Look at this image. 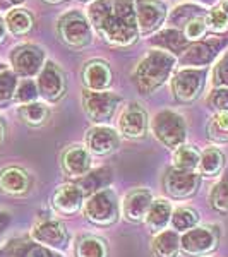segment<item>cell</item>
Masks as SVG:
<instances>
[{
	"label": "cell",
	"mask_w": 228,
	"mask_h": 257,
	"mask_svg": "<svg viewBox=\"0 0 228 257\" xmlns=\"http://www.w3.org/2000/svg\"><path fill=\"white\" fill-rule=\"evenodd\" d=\"M86 18L96 35L113 47H129L139 38L134 0H93Z\"/></svg>",
	"instance_id": "obj_1"
},
{
	"label": "cell",
	"mask_w": 228,
	"mask_h": 257,
	"mask_svg": "<svg viewBox=\"0 0 228 257\" xmlns=\"http://www.w3.org/2000/svg\"><path fill=\"white\" fill-rule=\"evenodd\" d=\"M175 67H177L175 55L165 52V50L153 48L141 59L138 67L134 70L132 79H134L136 86H138L141 93L151 94L170 79V76H172Z\"/></svg>",
	"instance_id": "obj_2"
},
{
	"label": "cell",
	"mask_w": 228,
	"mask_h": 257,
	"mask_svg": "<svg viewBox=\"0 0 228 257\" xmlns=\"http://www.w3.org/2000/svg\"><path fill=\"white\" fill-rule=\"evenodd\" d=\"M151 131L155 138L170 149H177L187 139V123L180 113L173 110L156 113L151 122Z\"/></svg>",
	"instance_id": "obj_3"
},
{
	"label": "cell",
	"mask_w": 228,
	"mask_h": 257,
	"mask_svg": "<svg viewBox=\"0 0 228 257\" xmlns=\"http://www.w3.org/2000/svg\"><path fill=\"white\" fill-rule=\"evenodd\" d=\"M59 38L70 48H84L93 41V28L88 18L77 11H69L57 21Z\"/></svg>",
	"instance_id": "obj_4"
},
{
	"label": "cell",
	"mask_w": 228,
	"mask_h": 257,
	"mask_svg": "<svg viewBox=\"0 0 228 257\" xmlns=\"http://www.w3.org/2000/svg\"><path fill=\"white\" fill-rule=\"evenodd\" d=\"M119 201L111 189L89 196L84 204V216L98 226H110L119 219Z\"/></svg>",
	"instance_id": "obj_5"
},
{
	"label": "cell",
	"mask_w": 228,
	"mask_h": 257,
	"mask_svg": "<svg viewBox=\"0 0 228 257\" xmlns=\"http://www.w3.org/2000/svg\"><path fill=\"white\" fill-rule=\"evenodd\" d=\"M122 98L111 91H82V110L94 123H105L113 117Z\"/></svg>",
	"instance_id": "obj_6"
},
{
	"label": "cell",
	"mask_w": 228,
	"mask_h": 257,
	"mask_svg": "<svg viewBox=\"0 0 228 257\" xmlns=\"http://www.w3.org/2000/svg\"><path fill=\"white\" fill-rule=\"evenodd\" d=\"M206 82V69L184 67L172 77V93L179 103H192L199 98Z\"/></svg>",
	"instance_id": "obj_7"
},
{
	"label": "cell",
	"mask_w": 228,
	"mask_h": 257,
	"mask_svg": "<svg viewBox=\"0 0 228 257\" xmlns=\"http://www.w3.org/2000/svg\"><path fill=\"white\" fill-rule=\"evenodd\" d=\"M12 72L23 79H31L33 76L40 74L45 64V52L43 48L33 43L19 45L11 53Z\"/></svg>",
	"instance_id": "obj_8"
},
{
	"label": "cell",
	"mask_w": 228,
	"mask_h": 257,
	"mask_svg": "<svg viewBox=\"0 0 228 257\" xmlns=\"http://www.w3.org/2000/svg\"><path fill=\"white\" fill-rule=\"evenodd\" d=\"M218 228L194 226L180 238V250L189 257H204L218 247Z\"/></svg>",
	"instance_id": "obj_9"
},
{
	"label": "cell",
	"mask_w": 228,
	"mask_h": 257,
	"mask_svg": "<svg viewBox=\"0 0 228 257\" xmlns=\"http://www.w3.org/2000/svg\"><path fill=\"white\" fill-rule=\"evenodd\" d=\"M226 41L219 36H213L208 40H201L192 43L187 47L184 53L180 55V64L184 67H194V69H204L206 65H209L211 62L218 57V53L221 52Z\"/></svg>",
	"instance_id": "obj_10"
},
{
	"label": "cell",
	"mask_w": 228,
	"mask_h": 257,
	"mask_svg": "<svg viewBox=\"0 0 228 257\" xmlns=\"http://www.w3.org/2000/svg\"><path fill=\"white\" fill-rule=\"evenodd\" d=\"M134 4L139 35L146 36L158 31L168 16L165 2H160V0H134Z\"/></svg>",
	"instance_id": "obj_11"
},
{
	"label": "cell",
	"mask_w": 228,
	"mask_h": 257,
	"mask_svg": "<svg viewBox=\"0 0 228 257\" xmlns=\"http://www.w3.org/2000/svg\"><path fill=\"white\" fill-rule=\"evenodd\" d=\"M36 86H38V93L45 101H59L65 93V74L55 62L48 60L43 64L38 79H36Z\"/></svg>",
	"instance_id": "obj_12"
},
{
	"label": "cell",
	"mask_w": 228,
	"mask_h": 257,
	"mask_svg": "<svg viewBox=\"0 0 228 257\" xmlns=\"http://www.w3.org/2000/svg\"><path fill=\"white\" fill-rule=\"evenodd\" d=\"M33 238L41 245L48 248H57V250H65L69 245V230L59 219H41V221L33 228Z\"/></svg>",
	"instance_id": "obj_13"
},
{
	"label": "cell",
	"mask_w": 228,
	"mask_h": 257,
	"mask_svg": "<svg viewBox=\"0 0 228 257\" xmlns=\"http://www.w3.org/2000/svg\"><path fill=\"white\" fill-rule=\"evenodd\" d=\"M199 184H201V175L196 172H182L177 168H170L163 177L165 192L175 199L194 196L197 192Z\"/></svg>",
	"instance_id": "obj_14"
},
{
	"label": "cell",
	"mask_w": 228,
	"mask_h": 257,
	"mask_svg": "<svg viewBox=\"0 0 228 257\" xmlns=\"http://www.w3.org/2000/svg\"><path fill=\"white\" fill-rule=\"evenodd\" d=\"M119 131L129 139H143L148 132V113L139 103H129L119 117Z\"/></svg>",
	"instance_id": "obj_15"
},
{
	"label": "cell",
	"mask_w": 228,
	"mask_h": 257,
	"mask_svg": "<svg viewBox=\"0 0 228 257\" xmlns=\"http://www.w3.org/2000/svg\"><path fill=\"white\" fill-rule=\"evenodd\" d=\"M119 144L117 131L108 125H94L86 132V149L93 155H110L119 148Z\"/></svg>",
	"instance_id": "obj_16"
},
{
	"label": "cell",
	"mask_w": 228,
	"mask_h": 257,
	"mask_svg": "<svg viewBox=\"0 0 228 257\" xmlns=\"http://www.w3.org/2000/svg\"><path fill=\"white\" fill-rule=\"evenodd\" d=\"M153 202V194L146 189H136L131 190L122 202V213L127 221L141 223L146 219L149 206Z\"/></svg>",
	"instance_id": "obj_17"
},
{
	"label": "cell",
	"mask_w": 228,
	"mask_h": 257,
	"mask_svg": "<svg viewBox=\"0 0 228 257\" xmlns=\"http://www.w3.org/2000/svg\"><path fill=\"white\" fill-rule=\"evenodd\" d=\"M0 257H60L52 248L28 238H12L0 247Z\"/></svg>",
	"instance_id": "obj_18"
},
{
	"label": "cell",
	"mask_w": 228,
	"mask_h": 257,
	"mask_svg": "<svg viewBox=\"0 0 228 257\" xmlns=\"http://www.w3.org/2000/svg\"><path fill=\"white\" fill-rule=\"evenodd\" d=\"M82 201H84V194L74 184L59 185L52 197L53 208L59 211L60 214H65V216L77 213L82 206Z\"/></svg>",
	"instance_id": "obj_19"
},
{
	"label": "cell",
	"mask_w": 228,
	"mask_h": 257,
	"mask_svg": "<svg viewBox=\"0 0 228 257\" xmlns=\"http://www.w3.org/2000/svg\"><path fill=\"white\" fill-rule=\"evenodd\" d=\"M62 168L67 173V177H84L91 170V153L86 148L79 146V144L67 148L64 155H62Z\"/></svg>",
	"instance_id": "obj_20"
},
{
	"label": "cell",
	"mask_w": 228,
	"mask_h": 257,
	"mask_svg": "<svg viewBox=\"0 0 228 257\" xmlns=\"http://www.w3.org/2000/svg\"><path fill=\"white\" fill-rule=\"evenodd\" d=\"M82 82L89 91H106L111 84L110 65L103 60H91L82 69Z\"/></svg>",
	"instance_id": "obj_21"
},
{
	"label": "cell",
	"mask_w": 228,
	"mask_h": 257,
	"mask_svg": "<svg viewBox=\"0 0 228 257\" xmlns=\"http://www.w3.org/2000/svg\"><path fill=\"white\" fill-rule=\"evenodd\" d=\"M31 187L30 173L24 168L9 167L0 172V190L9 196H24Z\"/></svg>",
	"instance_id": "obj_22"
},
{
	"label": "cell",
	"mask_w": 228,
	"mask_h": 257,
	"mask_svg": "<svg viewBox=\"0 0 228 257\" xmlns=\"http://www.w3.org/2000/svg\"><path fill=\"white\" fill-rule=\"evenodd\" d=\"M149 43L158 50H165V52L172 53V55H182L187 50L189 41L185 40L184 33L180 30H161L149 38Z\"/></svg>",
	"instance_id": "obj_23"
},
{
	"label": "cell",
	"mask_w": 228,
	"mask_h": 257,
	"mask_svg": "<svg viewBox=\"0 0 228 257\" xmlns=\"http://www.w3.org/2000/svg\"><path fill=\"white\" fill-rule=\"evenodd\" d=\"M172 213H173V208L167 199H153L144 221H146L149 230L155 231V233H160V231H163L165 226L170 223Z\"/></svg>",
	"instance_id": "obj_24"
},
{
	"label": "cell",
	"mask_w": 228,
	"mask_h": 257,
	"mask_svg": "<svg viewBox=\"0 0 228 257\" xmlns=\"http://www.w3.org/2000/svg\"><path fill=\"white\" fill-rule=\"evenodd\" d=\"M111 182V170L110 168H98L89 170L84 177L77 178V187L86 196H93V194L99 192V190L106 189Z\"/></svg>",
	"instance_id": "obj_25"
},
{
	"label": "cell",
	"mask_w": 228,
	"mask_h": 257,
	"mask_svg": "<svg viewBox=\"0 0 228 257\" xmlns=\"http://www.w3.org/2000/svg\"><path fill=\"white\" fill-rule=\"evenodd\" d=\"M153 255L155 257H177L180 252V238L177 231H160L153 240Z\"/></svg>",
	"instance_id": "obj_26"
},
{
	"label": "cell",
	"mask_w": 228,
	"mask_h": 257,
	"mask_svg": "<svg viewBox=\"0 0 228 257\" xmlns=\"http://www.w3.org/2000/svg\"><path fill=\"white\" fill-rule=\"evenodd\" d=\"M223 165H225V156L219 151L218 148H206L201 153V158H199V175L206 177H214L221 172Z\"/></svg>",
	"instance_id": "obj_27"
},
{
	"label": "cell",
	"mask_w": 228,
	"mask_h": 257,
	"mask_svg": "<svg viewBox=\"0 0 228 257\" xmlns=\"http://www.w3.org/2000/svg\"><path fill=\"white\" fill-rule=\"evenodd\" d=\"M199 158H201V153L196 148L182 144L173 151V168L182 172H194L199 167Z\"/></svg>",
	"instance_id": "obj_28"
},
{
	"label": "cell",
	"mask_w": 228,
	"mask_h": 257,
	"mask_svg": "<svg viewBox=\"0 0 228 257\" xmlns=\"http://www.w3.org/2000/svg\"><path fill=\"white\" fill-rule=\"evenodd\" d=\"M18 113L28 125L40 127L47 122V118L50 115V108L47 106V103L33 101V103H28V105H21L18 108Z\"/></svg>",
	"instance_id": "obj_29"
},
{
	"label": "cell",
	"mask_w": 228,
	"mask_h": 257,
	"mask_svg": "<svg viewBox=\"0 0 228 257\" xmlns=\"http://www.w3.org/2000/svg\"><path fill=\"white\" fill-rule=\"evenodd\" d=\"M6 28L14 36L26 35L33 28V16L24 9H12L6 16Z\"/></svg>",
	"instance_id": "obj_30"
},
{
	"label": "cell",
	"mask_w": 228,
	"mask_h": 257,
	"mask_svg": "<svg viewBox=\"0 0 228 257\" xmlns=\"http://www.w3.org/2000/svg\"><path fill=\"white\" fill-rule=\"evenodd\" d=\"M76 257H106V243L98 237H81L76 243Z\"/></svg>",
	"instance_id": "obj_31"
},
{
	"label": "cell",
	"mask_w": 228,
	"mask_h": 257,
	"mask_svg": "<svg viewBox=\"0 0 228 257\" xmlns=\"http://www.w3.org/2000/svg\"><path fill=\"white\" fill-rule=\"evenodd\" d=\"M209 204L218 213H228V175L219 178V182L211 189Z\"/></svg>",
	"instance_id": "obj_32"
},
{
	"label": "cell",
	"mask_w": 228,
	"mask_h": 257,
	"mask_svg": "<svg viewBox=\"0 0 228 257\" xmlns=\"http://www.w3.org/2000/svg\"><path fill=\"white\" fill-rule=\"evenodd\" d=\"M208 138L214 143H228V111H218L209 120Z\"/></svg>",
	"instance_id": "obj_33"
},
{
	"label": "cell",
	"mask_w": 228,
	"mask_h": 257,
	"mask_svg": "<svg viewBox=\"0 0 228 257\" xmlns=\"http://www.w3.org/2000/svg\"><path fill=\"white\" fill-rule=\"evenodd\" d=\"M197 221H199L197 213L190 208L175 209L172 213V219H170L173 230H177V231H187V230H190V228L196 226Z\"/></svg>",
	"instance_id": "obj_34"
},
{
	"label": "cell",
	"mask_w": 228,
	"mask_h": 257,
	"mask_svg": "<svg viewBox=\"0 0 228 257\" xmlns=\"http://www.w3.org/2000/svg\"><path fill=\"white\" fill-rule=\"evenodd\" d=\"M206 28L208 31L214 33V35H221V33L228 31V14H225L219 7H211L208 14L204 16Z\"/></svg>",
	"instance_id": "obj_35"
},
{
	"label": "cell",
	"mask_w": 228,
	"mask_h": 257,
	"mask_svg": "<svg viewBox=\"0 0 228 257\" xmlns=\"http://www.w3.org/2000/svg\"><path fill=\"white\" fill-rule=\"evenodd\" d=\"M16 88H18V76L11 70H2L0 72V106L14 99Z\"/></svg>",
	"instance_id": "obj_36"
},
{
	"label": "cell",
	"mask_w": 228,
	"mask_h": 257,
	"mask_svg": "<svg viewBox=\"0 0 228 257\" xmlns=\"http://www.w3.org/2000/svg\"><path fill=\"white\" fill-rule=\"evenodd\" d=\"M40 96L38 93V86L33 79H23L21 82H18V88H16L14 93V99L21 105H28V103L36 101Z\"/></svg>",
	"instance_id": "obj_37"
},
{
	"label": "cell",
	"mask_w": 228,
	"mask_h": 257,
	"mask_svg": "<svg viewBox=\"0 0 228 257\" xmlns=\"http://www.w3.org/2000/svg\"><path fill=\"white\" fill-rule=\"evenodd\" d=\"M182 33H184V36L187 41H194V43H196V41H201L206 36V33H208L204 16H199V18L190 19L184 26V31Z\"/></svg>",
	"instance_id": "obj_38"
},
{
	"label": "cell",
	"mask_w": 228,
	"mask_h": 257,
	"mask_svg": "<svg viewBox=\"0 0 228 257\" xmlns=\"http://www.w3.org/2000/svg\"><path fill=\"white\" fill-rule=\"evenodd\" d=\"M201 11L202 9H201V7H197V6H180V7H177V9L172 12L170 21H172V24H177V26L184 28L190 19L199 18V16H204Z\"/></svg>",
	"instance_id": "obj_39"
},
{
	"label": "cell",
	"mask_w": 228,
	"mask_h": 257,
	"mask_svg": "<svg viewBox=\"0 0 228 257\" xmlns=\"http://www.w3.org/2000/svg\"><path fill=\"white\" fill-rule=\"evenodd\" d=\"M213 86L214 88H228V52L214 64Z\"/></svg>",
	"instance_id": "obj_40"
},
{
	"label": "cell",
	"mask_w": 228,
	"mask_h": 257,
	"mask_svg": "<svg viewBox=\"0 0 228 257\" xmlns=\"http://www.w3.org/2000/svg\"><path fill=\"white\" fill-rule=\"evenodd\" d=\"M208 106L218 111H228V88H216L208 96Z\"/></svg>",
	"instance_id": "obj_41"
},
{
	"label": "cell",
	"mask_w": 228,
	"mask_h": 257,
	"mask_svg": "<svg viewBox=\"0 0 228 257\" xmlns=\"http://www.w3.org/2000/svg\"><path fill=\"white\" fill-rule=\"evenodd\" d=\"M11 225V214L6 211H0V237L4 235V231L7 230V226Z\"/></svg>",
	"instance_id": "obj_42"
},
{
	"label": "cell",
	"mask_w": 228,
	"mask_h": 257,
	"mask_svg": "<svg viewBox=\"0 0 228 257\" xmlns=\"http://www.w3.org/2000/svg\"><path fill=\"white\" fill-rule=\"evenodd\" d=\"M24 0H0V6L2 7H14V6H19L23 4Z\"/></svg>",
	"instance_id": "obj_43"
},
{
	"label": "cell",
	"mask_w": 228,
	"mask_h": 257,
	"mask_svg": "<svg viewBox=\"0 0 228 257\" xmlns=\"http://www.w3.org/2000/svg\"><path fill=\"white\" fill-rule=\"evenodd\" d=\"M4 139H6V122H4L2 115H0V146H2Z\"/></svg>",
	"instance_id": "obj_44"
},
{
	"label": "cell",
	"mask_w": 228,
	"mask_h": 257,
	"mask_svg": "<svg viewBox=\"0 0 228 257\" xmlns=\"http://www.w3.org/2000/svg\"><path fill=\"white\" fill-rule=\"evenodd\" d=\"M6 33H7L6 21H4L2 18H0V43H2V41H4V38H6Z\"/></svg>",
	"instance_id": "obj_45"
},
{
	"label": "cell",
	"mask_w": 228,
	"mask_h": 257,
	"mask_svg": "<svg viewBox=\"0 0 228 257\" xmlns=\"http://www.w3.org/2000/svg\"><path fill=\"white\" fill-rule=\"evenodd\" d=\"M218 7L221 9L225 14H228V0H219L218 2Z\"/></svg>",
	"instance_id": "obj_46"
},
{
	"label": "cell",
	"mask_w": 228,
	"mask_h": 257,
	"mask_svg": "<svg viewBox=\"0 0 228 257\" xmlns=\"http://www.w3.org/2000/svg\"><path fill=\"white\" fill-rule=\"evenodd\" d=\"M196 2H199L201 6H214V4L219 2V0H196Z\"/></svg>",
	"instance_id": "obj_47"
},
{
	"label": "cell",
	"mask_w": 228,
	"mask_h": 257,
	"mask_svg": "<svg viewBox=\"0 0 228 257\" xmlns=\"http://www.w3.org/2000/svg\"><path fill=\"white\" fill-rule=\"evenodd\" d=\"M45 4H60L62 0H43Z\"/></svg>",
	"instance_id": "obj_48"
},
{
	"label": "cell",
	"mask_w": 228,
	"mask_h": 257,
	"mask_svg": "<svg viewBox=\"0 0 228 257\" xmlns=\"http://www.w3.org/2000/svg\"><path fill=\"white\" fill-rule=\"evenodd\" d=\"M2 70H6V67H4V64L0 62V72H2Z\"/></svg>",
	"instance_id": "obj_49"
},
{
	"label": "cell",
	"mask_w": 228,
	"mask_h": 257,
	"mask_svg": "<svg viewBox=\"0 0 228 257\" xmlns=\"http://www.w3.org/2000/svg\"><path fill=\"white\" fill-rule=\"evenodd\" d=\"M82 2H88V0H82ZM91 2H93V0H91Z\"/></svg>",
	"instance_id": "obj_50"
}]
</instances>
